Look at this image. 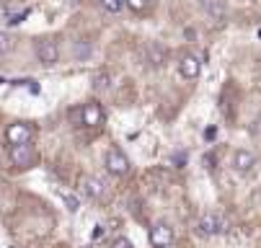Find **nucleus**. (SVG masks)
Listing matches in <instances>:
<instances>
[{"label":"nucleus","mask_w":261,"mask_h":248,"mask_svg":"<svg viewBox=\"0 0 261 248\" xmlns=\"http://www.w3.org/2000/svg\"><path fill=\"white\" fill-rule=\"evenodd\" d=\"M103 166H106V171L111 173V176H127L129 173V168H132V163H129V158L124 155V150H119V148H111V150H106V155H103Z\"/></svg>","instance_id":"f257e3e1"},{"label":"nucleus","mask_w":261,"mask_h":248,"mask_svg":"<svg viewBox=\"0 0 261 248\" xmlns=\"http://www.w3.org/2000/svg\"><path fill=\"white\" fill-rule=\"evenodd\" d=\"M36 60L44 67H52L60 62V44L55 39H39L36 42Z\"/></svg>","instance_id":"f03ea898"},{"label":"nucleus","mask_w":261,"mask_h":248,"mask_svg":"<svg viewBox=\"0 0 261 248\" xmlns=\"http://www.w3.org/2000/svg\"><path fill=\"white\" fill-rule=\"evenodd\" d=\"M78 117H81V124H83V127H101L103 119H106V114H103V109H101L98 101L83 103L81 112H78Z\"/></svg>","instance_id":"7ed1b4c3"},{"label":"nucleus","mask_w":261,"mask_h":248,"mask_svg":"<svg viewBox=\"0 0 261 248\" xmlns=\"http://www.w3.org/2000/svg\"><path fill=\"white\" fill-rule=\"evenodd\" d=\"M8 158H11V163L16 168H29L36 160V153H34V145L31 143H21V145H11Z\"/></svg>","instance_id":"20e7f679"},{"label":"nucleus","mask_w":261,"mask_h":248,"mask_svg":"<svg viewBox=\"0 0 261 248\" xmlns=\"http://www.w3.org/2000/svg\"><path fill=\"white\" fill-rule=\"evenodd\" d=\"M222 228H225V220H222L217 212H207V215H202L199 217V223H197V233L199 235H204V238H212V235H220L222 233Z\"/></svg>","instance_id":"39448f33"},{"label":"nucleus","mask_w":261,"mask_h":248,"mask_svg":"<svg viewBox=\"0 0 261 248\" xmlns=\"http://www.w3.org/2000/svg\"><path fill=\"white\" fill-rule=\"evenodd\" d=\"M147 238H150V245L153 248H171V243H173V228L168 225V223H155L153 228H150V233H147Z\"/></svg>","instance_id":"423d86ee"},{"label":"nucleus","mask_w":261,"mask_h":248,"mask_svg":"<svg viewBox=\"0 0 261 248\" xmlns=\"http://www.w3.org/2000/svg\"><path fill=\"white\" fill-rule=\"evenodd\" d=\"M31 137H34V127H31V124H26V122H13V124H8V129H6V140H8V145L31 143Z\"/></svg>","instance_id":"0eeeda50"},{"label":"nucleus","mask_w":261,"mask_h":248,"mask_svg":"<svg viewBox=\"0 0 261 248\" xmlns=\"http://www.w3.org/2000/svg\"><path fill=\"white\" fill-rule=\"evenodd\" d=\"M81 194L98 202L106 194V181L101 179V176H83V179H81Z\"/></svg>","instance_id":"6e6552de"},{"label":"nucleus","mask_w":261,"mask_h":248,"mask_svg":"<svg viewBox=\"0 0 261 248\" xmlns=\"http://www.w3.org/2000/svg\"><path fill=\"white\" fill-rule=\"evenodd\" d=\"M178 73H181V78H186V80H197L199 73H202V60H199L197 54H181V60H178Z\"/></svg>","instance_id":"1a4fd4ad"},{"label":"nucleus","mask_w":261,"mask_h":248,"mask_svg":"<svg viewBox=\"0 0 261 248\" xmlns=\"http://www.w3.org/2000/svg\"><path fill=\"white\" fill-rule=\"evenodd\" d=\"M166 60H168V52H166L163 44H158V42L145 44V62H147V67L161 70V67L166 65Z\"/></svg>","instance_id":"9d476101"},{"label":"nucleus","mask_w":261,"mask_h":248,"mask_svg":"<svg viewBox=\"0 0 261 248\" xmlns=\"http://www.w3.org/2000/svg\"><path fill=\"white\" fill-rule=\"evenodd\" d=\"M230 166H233L236 173H248V171H253V166H256V155H253L251 150H236Z\"/></svg>","instance_id":"9b49d317"},{"label":"nucleus","mask_w":261,"mask_h":248,"mask_svg":"<svg viewBox=\"0 0 261 248\" xmlns=\"http://www.w3.org/2000/svg\"><path fill=\"white\" fill-rule=\"evenodd\" d=\"M202 11L207 13V18H212L215 23H220L225 18V6H222V0H199Z\"/></svg>","instance_id":"f8f14e48"},{"label":"nucleus","mask_w":261,"mask_h":248,"mask_svg":"<svg viewBox=\"0 0 261 248\" xmlns=\"http://www.w3.org/2000/svg\"><path fill=\"white\" fill-rule=\"evenodd\" d=\"M111 75H109V70H96V73L91 75V86H93V91L96 93H103V91H109L111 88Z\"/></svg>","instance_id":"ddd939ff"},{"label":"nucleus","mask_w":261,"mask_h":248,"mask_svg":"<svg viewBox=\"0 0 261 248\" xmlns=\"http://www.w3.org/2000/svg\"><path fill=\"white\" fill-rule=\"evenodd\" d=\"M57 197L65 202V209H67V212H78V209H81L78 194H72V191H67V189H57Z\"/></svg>","instance_id":"4468645a"},{"label":"nucleus","mask_w":261,"mask_h":248,"mask_svg":"<svg viewBox=\"0 0 261 248\" xmlns=\"http://www.w3.org/2000/svg\"><path fill=\"white\" fill-rule=\"evenodd\" d=\"M101 8L106 11V13H122V8H124V0H101Z\"/></svg>","instance_id":"2eb2a0df"},{"label":"nucleus","mask_w":261,"mask_h":248,"mask_svg":"<svg viewBox=\"0 0 261 248\" xmlns=\"http://www.w3.org/2000/svg\"><path fill=\"white\" fill-rule=\"evenodd\" d=\"M13 49V37L8 31H0V54H8Z\"/></svg>","instance_id":"dca6fc26"},{"label":"nucleus","mask_w":261,"mask_h":248,"mask_svg":"<svg viewBox=\"0 0 261 248\" xmlns=\"http://www.w3.org/2000/svg\"><path fill=\"white\" fill-rule=\"evenodd\" d=\"M124 6L132 11V13H142L147 8V0H124Z\"/></svg>","instance_id":"f3484780"},{"label":"nucleus","mask_w":261,"mask_h":248,"mask_svg":"<svg viewBox=\"0 0 261 248\" xmlns=\"http://www.w3.org/2000/svg\"><path fill=\"white\" fill-rule=\"evenodd\" d=\"M111 248H135V243H132L129 238L119 235V238H114V240H111Z\"/></svg>","instance_id":"a211bd4d"},{"label":"nucleus","mask_w":261,"mask_h":248,"mask_svg":"<svg viewBox=\"0 0 261 248\" xmlns=\"http://www.w3.org/2000/svg\"><path fill=\"white\" fill-rule=\"evenodd\" d=\"M101 233H103V228H96V230H93V233H91V238H93V240H96V238H101Z\"/></svg>","instance_id":"6ab92c4d"},{"label":"nucleus","mask_w":261,"mask_h":248,"mask_svg":"<svg viewBox=\"0 0 261 248\" xmlns=\"http://www.w3.org/2000/svg\"><path fill=\"white\" fill-rule=\"evenodd\" d=\"M256 124H261V114H258V119H256Z\"/></svg>","instance_id":"aec40b11"},{"label":"nucleus","mask_w":261,"mask_h":248,"mask_svg":"<svg viewBox=\"0 0 261 248\" xmlns=\"http://www.w3.org/2000/svg\"><path fill=\"white\" fill-rule=\"evenodd\" d=\"M258 37H261V31H258Z\"/></svg>","instance_id":"412c9836"}]
</instances>
